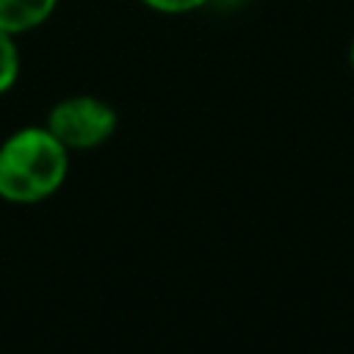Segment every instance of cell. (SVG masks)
I'll use <instances>...</instances> for the list:
<instances>
[{
  "mask_svg": "<svg viewBox=\"0 0 354 354\" xmlns=\"http://www.w3.org/2000/svg\"><path fill=\"white\" fill-rule=\"evenodd\" d=\"M69 149L47 127H22L0 144V199L36 205L53 196L69 171Z\"/></svg>",
  "mask_w": 354,
  "mask_h": 354,
  "instance_id": "1",
  "label": "cell"
},
{
  "mask_svg": "<svg viewBox=\"0 0 354 354\" xmlns=\"http://www.w3.org/2000/svg\"><path fill=\"white\" fill-rule=\"evenodd\" d=\"M47 130L66 149H91L105 144L116 130V111L88 94L61 100L47 116Z\"/></svg>",
  "mask_w": 354,
  "mask_h": 354,
  "instance_id": "2",
  "label": "cell"
},
{
  "mask_svg": "<svg viewBox=\"0 0 354 354\" xmlns=\"http://www.w3.org/2000/svg\"><path fill=\"white\" fill-rule=\"evenodd\" d=\"M58 0H0V30L22 33L41 25Z\"/></svg>",
  "mask_w": 354,
  "mask_h": 354,
  "instance_id": "3",
  "label": "cell"
},
{
  "mask_svg": "<svg viewBox=\"0 0 354 354\" xmlns=\"http://www.w3.org/2000/svg\"><path fill=\"white\" fill-rule=\"evenodd\" d=\"M11 36L14 33L0 30V94L8 91L19 75V53H17V44Z\"/></svg>",
  "mask_w": 354,
  "mask_h": 354,
  "instance_id": "4",
  "label": "cell"
},
{
  "mask_svg": "<svg viewBox=\"0 0 354 354\" xmlns=\"http://www.w3.org/2000/svg\"><path fill=\"white\" fill-rule=\"evenodd\" d=\"M149 8L163 11V14H183V11H194L210 0H144Z\"/></svg>",
  "mask_w": 354,
  "mask_h": 354,
  "instance_id": "5",
  "label": "cell"
},
{
  "mask_svg": "<svg viewBox=\"0 0 354 354\" xmlns=\"http://www.w3.org/2000/svg\"><path fill=\"white\" fill-rule=\"evenodd\" d=\"M351 64H354V44H351Z\"/></svg>",
  "mask_w": 354,
  "mask_h": 354,
  "instance_id": "6",
  "label": "cell"
}]
</instances>
